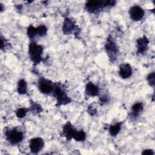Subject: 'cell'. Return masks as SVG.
Here are the masks:
<instances>
[{
    "label": "cell",
    "instance_id": "4316f807",
    "mask_svg": "<svg viewBox=\"0 0 155 155\" xmlns=\"http://www.w3.org/2000/svg\"><path fill=\"white\" fill-rule=\"evenodd\" d=\"M0 6H1V12H2L4 10H5V7H4V5L2 3H0Z\"/></svg>",
    "mask_w": 155,
    "mask_h": 155
},
{
    "label": "cell",
    "instance_id": "603a6c76",
    "mask_svg": "<svg viewBox=\"0 0 155 155\" xmlns=\"http://www.w3.org/2000/svg\"><path fill=\"white\" fill-rule=\"evenodd\" d=\"M109 101H110V97L106 94H103L99 97V101H100L101 105H103L104 104H106L107 103H108L109 102Z\"/></svg>",
    "mask_w": 155,
    "mask_h": 155
},
{
    "label": "cell",
    "instance_id": "484cf974",
    "mask_svg": "<svg viewBox=\"0 0 155 155\" xmlns=\"http://www.w3.org/2000/svg\"><path fill=\"white\" fill-rule=\"evenodd\" d=\"M142 154L154 155V152L153 150H151V149H147V150H144L142 152Z\"/></svg>",
    "mask_w": 155,
    "mask_h": 155
},
{
    "label": "cell",
    "instance_id": "e0dca14e",
    "mask_svg": "<svg viewBox=\"0 0 155 155\" xmlns=\"http://www.w3.org/2000/svg\"><path fill=\"white\" fill-rule=\"evenodd\" d=\"M29 111H30L31 112H32L34 114H38L41 112H42V108L41 107V106L35 102H33L32 101H31L30 102V108H28Z\"/></svg>",
    "mask_w": 155,
    "mask_h": 155
},
{
    "label": "cell",
    "instance_id": "30bf717a",
    "mask_svg": "<svg viewBox=\"0 0 155 155\" xmlns=\"http://www.w3.org/2000/svg\"><path fill=\"white\" fill-rule=\"evenodd\" d=\"M77 130L75 127L71 124L70 122H67L63 125L62 134L64 137L66 138L67 140H70L73 138Z\"/></svg>",
    "mask_w": 155,
    "mask_h": 155
},
{
    "label": "cell",
    "instance_id": "9a60e30c",
    "mask_svg": "<svg viewBox=\"0 0 155 155\" xmlns=\"http://www.w3.org/2000/svg\"><path fill=\"white\" fill-rule=\"evenodd\" d=\"M123 122H118L114 124L111 125L108 128V132L111 136L116 137L120 132Z\"/></svg>",
    "mask_w": 155,
    "mask_h": 155
},
{
    "label": "cell",
    "instance_id": "8992f818",
    "mask_svg": "<svg viewBox=\"0 0 155 155\" xmlns=\"http://www.w3.org/2000/svg\"><path fill=\"white\" fill-rule=\"evenodd\" d=\"M38 89L44 94H49L51 93L54 89V83L50 80L45 79V78L41 77L38 79Z\"/></svg>",
    "mask_w": 155,
    "mask_h": 155
},
{
    "label": "cell",
    "instance_id": "ac0fdd59",
    "mask_svg": "<svg viewBox=\"0 0 155 155\" xmlns=\"http://www.w3.org/2000/svg\"><path fill=\"white\" fill-rule=\"evenodd\" d=\"M73 139L77 142L84 141L86 139V133L83 130H81L79 131L77 130Z\"/></svg>",
    "mask_w": 155,
    "mask_h": 155
},
{
    "label": "cell",
    "instance_id": "7402d4cb",
    "mask_svg": "<svg viewBox=\"0 0 155 155\" xmlns=\"http://www.w3.org/2000/svg\"><path fill=\"white\" fill-rule=\"evenodd\" d=\"M147 81L148 83V84L152 87H154V84H155V73L154 71L150 73L147 76Z\"/></svg>",
    "mask_w": 155,
    "mask_h": 155
},
{
    "label": "cell",
    "instance_id": "2e32d148",
    "mask_svg": "<svg viewBox=\"0 0 155 155\" xmlns=\"http://www.w3.org/2000/svg\"><path fill=\"white\" fill-rule=\"evenodd\" d=\"M17 91L19 94H25L27 92V83L24 79H21L17 84Z\"/></svg>",
    "mask_w": 155,
    "mask_h": 155
},
{
    "label": "cell",
    "instance_id": "3957f363",
    "mask_svg": "<svg viewBox=\"0 0 155 155\" xmlns=\"http://www.w3.org/2000/svg\"><path fill=\"white\" fill-rule=\"evenodd\" d=\"M4 133L7 141L12 145L19 144L24 138V133L16 127L12 128L7 127L4 129Z\"/></svg>",
    "mask_w": 155,
    "mask_h": 155
},
{
    "label": "cell",
    "instance_id": "52a82bcc",
    "mask_svg": "<svg viewBox=\"0 0 155 155\" xmlns=\"http://www.w3.org/2000/svg\"><path fill=\"white\" fill-rule=\"evenodd\" d=\"M78 27L76 24L75 21L70 18H65L63 22L62 31L65 35H70L73 33L79 34Z\"/></svg>",
    "mask_w": 155,
    "mask_h": 155
},
{
    "label": "cell",
    "instance_id": "cb8c5ba5",
    "mask_svg": "<svg viewBox=\"0 0 155 155\" xmlns=\"http://www.w3.org/2000/svg\"><path fill=\"white\" fill-rule=\"evenodd\" d=\"M8 45V43L7 42V41L5 40V38L3 37L2 35L1 36V50H3L5 49V48L7 47Z\"/></svg>",
    "mask_w": 155,
    "mask_h": 155
},
{
    "label": "cell",
    "instance_id": "8fae6325",
    "mask_svg": "<svg viewBox=\"0 0 155 155\" xmlns=\"http://www.w3.org/2000/svg\"><path fill=\"white\" fill-rule=\"evenodd\" d=\"M143 110V105L141 102H135L131 108L129 117L131 120H136Z\"/></svg>",
    "mask_w": 155,
    "mask_h": 155
},
{
    "label": "cell",
    "instance_id": "7c38bea8",
    "mask_svg": "<svg viewBox=\"0 0 155 155\" xmlns=\"http://www.w3.org/2000/svg\"><path fill=\"white\" fill-rule=\"evenodd\" d=\"M149 40L145 36H143L141 38H138L136 40V46H137V54H143L148 49Z\"/></svg>",
    "mask_w": 155,
    "mask_h": 155
},
{
    "label": "cell",
    "instance_id": "ba28073f",
    "mask_svg": "<svg viewBox=\"0 0 155 155\" xmlns=\"http://www.w3.org/2000/svg\"><path fill=\"white\" fill-rule=\"evenodd\" d=\"M128 12L130 19L136 22L142 20L145 15L144 10L140 6L137 5L131 6L129 9Z\"/></svg>",
    "mask_w": 155,
    "mask_h": 155
},
{
    "label": "cell",
    "instance_id": "5bb4252c",
    "mask_svg": "<svg viewBox=\"0 0 155 155\" xmlns=\"http://www.w3.org/2000/svg\"><path fill=\"white\" fill-rule=\"evenodd\" d=\"M85 94L88 97H95L99 96V89L97 85L94 84L92 82H88L85 86Z\"/></svg>",
    "mask_w": 155,
    "mask_h": 155
},
{
    "label": "cell",
    "instance_id": "44dd1931",
    "mask_svg": "<svg viewBox=\"0 0 155 155\" xmlns=\"http://www.w3.org/2000/svg\"><path fill=\"white\" fill-rule=\"evenodd\" d=\"M28 111V109H27L25 108H23V107L19 108L16 111V113H15L16 116L17 117H18L19 119L23 118L25 116Z\"/></svg>",
    "mask_w": 155,
    "mask_h": 155
},
{
    "label": "cell",
    "instance_id": "d6986e66",
    "mask_svg": "<svg viewBox=\"0 0 155 155\" xmlns=\"http://www.w3.org/2000/svg\"><path fill=\"white\" fill-rule=\"evenodd\" d=\"M27 35L28 37L30 39H33L37 35V29L36 27H35L33 25L30 24L27 29Z\"/></svg>",
    "mask_w": 155,
    "mask_h": 155
},
{
    "label": "cell",
    "instance_id": "7a4b0ae2",
    "mask_svg": "<svg viewBox=\"0 0 155 155\" xmlns=\"http://www.w3.org/2000/svg\"><path fill=\"white\" fill-rule=\"evenodd\" d=\"M52 93L56 99V105L57 107L65 105L71 102V99L68 96L65 88L60 82L54 83V89Z\"/></svg>",
    "mask_w": 155,
    "mask_h": 155
},
{
    "label": "cell",
    "instance_id": "277c9868",
    "mask_svg": "<svg viewBox=\"0 0 155 155\" xmlns=\"http://www.w3.org/2000/svg\"><path fill=\"white\" fill-rule=\"evenodd\" d=\"M44 48L42 45L35 41H31L28 45V55L35 65L39 64L42 61Z\"/></svg>",
    "mask_w": 155,
    "mask_h": 155
},
{
    "label": "cell",
    "instance_id": "4fadbf2b",
    "mask_svg": "<svg viewBox=\"0 0 155 155\" xmlns=\"http://www.w3.org/2000/svg\"><path fill=\"white\" fill-rule=\"evenodd\" d=\"M133 69L128 63H124L119 65V74L122 79H128L132 76Z\"/></svg>",
    "mask_w": 155,
    "mask_h": 155
},
{
    "label": "cell",
    "instance_id": "ffe728a7",
    "mask_svg": "<svg viewBox=\"0 0 155 155\" xmlns=\"http://www.w3.org/2000/svg\"><path fill=\"white\" fill-rule=\"evenodd\" d=\"M37 29V35L41 37L45 36L48 31L47 27L45 25H40L38 27H36Z\"/></svg>",
    "mask_w": 155,
    "mask_h": 155
},
{
    "label": "cell",
    "instance_id": "d4e9b609",
    "mask_svg": "<svg viewBox=\"0 0 155 155\" xmlns=\"http://www.w3.org/2000/svg\"><path fill=\"white\" fill-rule=\"evenodd\" d=\"M87 111L88 113L91 115V116H94L96 115V113H97V110L96 108H94L93 105H90L87 109Z\"/></svg>",
    "mask_w": 155,
    "mask_h": 155
},
{
    "label": "cell",
    "instance_id": "6da1fadb",
    "mask_svg": "<svg viewBox=\"0 0 155 155\" xmlns=\"http://www.w3.org/2000/svg\"><path fill=\"white\" fill-rule=\"evenodd\" d=\"M116 4V1L114 0H91L87 1L85 3L84 9L89 13L97 14L106 8L114 7Z\"/></svg>",
    "mask_w": 155,
    "mask_h": 155
},
{
    "label": "cell",
    "instance_id": "9c48e42d",
    "mask_svg": "<svg viewBox=\"0 0 155 155\" xmlns=\"http://www.w3.org/2000/svg\"><path fill=\"white\" fill-rule=\"evenodd\" d=\"M44 140L41 137H34L29 141V148L30 151L33 154L40 152L44 147Z\"/></svg>",
    "mask_w": 155,
    "mask_h": 155
},
{
    "label": "cell",
    "instance_id": "5b68a950",
    "mask_svg": "<svg viewBox=\"0 0 155 155\" xmlns=\"http://www.w3.org/2000/svg\"><path fill=\"white\" fill-rule=\"evenodd\" d=\"M105 49L110 62H114L117 59L119 54V48L111 36H109L107 39Z\"/></svg>",
    "mask_w": 155,
    "mask_h": 155
}]
</instances>
